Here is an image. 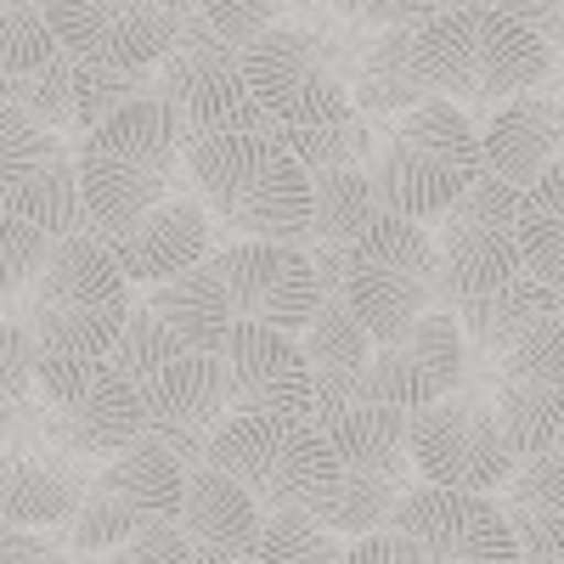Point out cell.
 I'll use <instances>...</instances> for the list:
<instances>
[{"label": "cell", "instance_id": "7dc6e473", "mask_svg": "<svg viewBox=\"0 0 564 564\" xmlns=\"http://www.w3.org/2000/svg\"><path fill=\"white\" fill-rule=\"evenodd\" d=\"M525 564H531V558H525Z\"/></svg>", "mask_w": 564, "mask_h": 564}, {"label": "cell", "instance_id": "d6986e66", "mask_svg": "<svg viewBox=\"0 0 564 564\" xmlns=\"http://www.w3.org/2000/svg\"><path fill=\"white\" fill-rule=\"evenodd\" d=\"M390 531L417 542L430 564H525L497 497H475V491H446L417 480L401 497Z\"/></svg>", "mask_w": 564, "mask_h": 564}, {"label": "cell", "instance_id": "ee69618b", "mask_svg": "<svg viewBox=\"0 0 564 564\" xmlns=\"http://www.w3.org/2000/svg\"><path fill=\"white\" fill-rule=\"evenodd\" d=\"M553 457H558V463H564V441H558V452H553Z\"/></svg>", "mask_w": 564, "mask_h": 564}, {"label": "cell", "instance_id": "2e32d148", "mask_svg": "<svg viewBox=\"0 0 564 564\" xmlns=\"http://www.w3.org/2000/svg\"><path fill=\"white\" fill-rule=\"evenodd\" d=\"M159 102L186 124V135H238V130H271L265 108L254 102L243 52H231L226 40H215L193 7L186 34L159 68Z\"/></svg>", "mask_w": 564, "mask_h": 564}, {"label": "cell", "instance_id": "f35d334b", "mask_svg": "<svg viewBox=\"0 0 564 564\" xmlns=\"http://www.w3.org/2000/svg\"><path fill=\"white\" fill-rule=\"evenodd\" d=\"M198 18H204V29H209L215 40L231 45V52H249L254 40H265V34L282 23L276 7H243V0H204Z\"/></svg>", "mask_w": 564, "mask_h": 564}, {"label": "cell", "instance_id": "7c38bea8", "mask_svg": "<svg viewBox=\"0 0 564 564\" xmlns=\"http://www.w3.org/2000/svg\"><path fill=\"white\" fill-rule=\"evenodd\" d=\"M40 7L68 57L113 74H159L193 18L186 0H40Z\"/></svg>", "mask_w": 564, "mask_h": 564}, {"label": "cell", "instance_id": "277c9868", "mask_svg": "<svg viewBox=\"0 0 564 564\" xmlns=\"http://www.w3.org/2000/svg\"><path fill=\"white\" fill-rule=\"evenodd\" d=\"M130 311V276L119 271L97 231H85V238L57 243L52 265L12 305V322H23L40 356L52 361H108Z\"/></svg>", "mask_w": 564, "mask_h": 564}, {"label": "cell", "instance_id": "484cf974", "mask_svg": "<svg viewBox=\"0 0 564 564\" xmlns=\"http://www.w3.org/2000/svg\"><path fill=\"white\" fill-rule=\"evenodd\" d=\"M260 502L226 480L215 463L186 468V502H181V536L193 542L198 564H243L260 547Z\"/></svg>", "mask_w": 564, "mask_h": 564}, {"label": "cell", "instance_id": "8992f818", "mask_svg": "<svg viewBox=\"0 0 564 564\" xmlns=\"http://www.w3.org/2000/svg\"><path fill=\"white\" fill-rule=\"evenodd\" d=\"M345 305L361 316L372 345H395L430 311H446V260L435 231L406 215H384L345 249Z\"/></svg>", "mask_w": 564, "mask_h": 564}, {"label": "cell", "instance_id": "7bdbcfd3", "mask_svg": "<svg viewBox=\"0 0 564 564\" xmlns=\"http://www.w3.org/2000/svg\"><path fill=\"white\" fill-rule=\"evenodd\" d=\"M553 85H558V97H564V57H558V68H553Z\"/></svg>", "mask_w": 564, "mask_h": 564}, {"label": "cell", "instance_id": "cb8c5ba5", "mask_svg": "<svg viewBox=\"0 0 564 564\" xmlns=\"http://www.w3.org/2000/svg\"><path fill=\"white\" fill-rule=\"evenodd\" d=\"M480 148H486V175L508 181L513 193L531 186L564 164V97L558 85L525 90V97L502 102L486 124H480Z\"/></svg>", "mask_w": 564, "mask_h": 564}, {"label": "cell", "instance_id": "ac0fdd59", "mask_svg": "<svg viewBox=\"0 0 564 564\" xmlns=\"http://www.w3.org/2000/svg\"><path fill=\"white\" fill-rule=\"evenodd\" d=\"M159 97V74H113V68H90L79 57H57L52 68L23 74V79H0V102L29 113L34 124L57 130V135H90L108 119H119L135 102Z\"/></svg>", "mask_w": 564, "mask_h": 564}, {"label": "cell", "instance_id": "4dcf8cb0", "mask_svg": "<svg viewBox=\"0 0 564 564\" xmlns=\"http://www.w3.org/2000/svg\"><path fill=\"white\" fill-rule=\"evenodd\" d=\"M452 316H457V327H463L468 350L486 356V361H497L502 350L520 345L536 322L558 316V294H547L542 282L525 271V276L502 282L497 294H480V300H463V305H452Z\"/></svg>", "mask_w": 564, "mask_h": 564}, {"label": "cell", "instance_id": "ba28073f", "mask_svg": "<svg viewBox=\"0 0 564 564\" xmlns=\"http://www.w3.org/2000/svg\"><path fill=\"white\" fill-rule=\"evenodd\" d=\"M486 175V148H480V124L468 119L457 102H423L417 113L395 119L384 153H379V198L390 215L406 220H441L468 186Z\"/></svg>", "mask_w": 564, "mask_h": 564}, {"label": "cell", "instance_id": "5bb4252c", "mask_svg": "<svg viewBox=\"0 0 564 564\" xmlns=\"http://www.w3.org/2000/svg\"><path fill=\"white\" fill-rule=\"evenodd\" d=\"M520 204H525V193H513L497 175H480L441 220H430L441 260H446V311L463 305V300L497 294L502 282L525 276Z\"/></svg>", "mask_w": 564, "mask_h": 564}, {"label": "cell", "instance_id": "5b68a950", "mask_svg": "<svg viewBox=\"0 0 564 564\" xmlns=\"http://www.w3.org/2000/svg\"><path fill=\"white\" fill-rule=\"evenodd\" d=\"M327 441L339 452V486L322 508H311L334 536H379L390 531L401 497L412 480V412L379 406V401H350L322 417Z\"/></svg>", "mask_w": 564, "mask_h": 564}, {"label": "cell", "instance_id": "8fae6325", "mask_svg": "<svg viewBox=\"0 0 564 564\" xmlns=\"http://www.w3.org/2000/svg\"><path fill=\"white\" fill-rule=\"evenodd\" d=\"M0 220H23L57 243L97 231L79 181V148L7 102H0Z\"/></svg>", "mask_w": 564, "mask_h": 564}, {"label": "cell", "instance_id": "3957f363", "mask_svg": "<svg viewBox=\"0 0 564 564\" xmlns=\"http://www.w3.org/2000/svg\"><path fill=\"white\" fill-rule=\"evenodd\" d=\"M186 148H193V135L159 97L124 108L119 119H108L102 130H90L79 141V181H85L97 238H113L148 209L186 193L181 186Z\"/></svg>", "mask_w": 564, "mask_h": 564}, {"label": "cell", "instance_id": "6da1fadb", "mask_svg": "<svg viewBox=\"0 0 564 564\" xmlns=\"http://www.w3.org/2000/svg\"><path fill=\"white\" fill-rule=\"evenodd\" d=\"M186 186L238 243H311V170L276 130L198 135L186 148Z\"/></svg>", "mask_w": 564, "mask_h": 564}, {"label": "cell", "instance_id": "7402d4cb", "mask_svg": "<svg viewBox=\"0 0 564 564\" xmlns=\"http://www.w3.org/2000/svg\"><path fill=\"white\" fill-rule=\"evenodd\" d=\"M215 356L226 361L238 412H265V417H311L316 412V372L294 334L238 322Z\"/></svg>", "mask_w": 564, "mask_h": 564}, {"label": "cell", "instance_id": "603a6c76", "mask_svg": "<svg viewBox=\"0 0 564 564\" xmlns=\"http://www.w3.org/2000/svg\"><path fill=\"white\" fill-rule=\"evenodd\" d=\"M102 243L119 260V271L130 276V289H159V282H175L186 271H198L215 254V220L193 198V186H186V193L148 209L141 220H130L124 231H113V238H102Z\"/></svg>", "mask_w": 564, "mask_h": 564}, {"label": "cell", "instance_id": "4316f807", "mask_svg": "<svg viewBox=\"0 0 564 564\" xmlns=\"http://www.w3.org/2000/svg\"><path fill=\"white\" fill-rule=\"evenodd\" d=\"M372 334L361 327V316L339 300H322L311 334H305V356H311V372H316V423L327 412H339L350 401H361V384H367V367H372Z\"/></svg>", "mask_w": 564, "mask_h": 564}, {"label": "cell", "instance_id": "30bf717a", "mask_svg": "<svg viewBox=\"0 0 564 564\" xmlns=\"http://www.w3.org/2000/svg\"><path fill=\"white\" fill-rule=\"evenodd\" d=\"M40 401L45 435L57 452L79 463H113L148 441V401L141 384L124 379L113 361H52L40 356Z\"/></svg>", "mask_w": 564, "mask_h": 564}, {"label": "cell", "instance_id": "f1b7e54d", "mask_svg": "<svg viewBox=\"0 0 564 564\" xmlns=\"http://www.w3.org/2000/svg\"><path fill=\"white\" fill-rule=\"evenodd\" d=\"M148 305L170 334L186 345V356H215L220 339L238 327V311H231V294H226V282H220V265L215 254L198 265V271H186L175 282H159V289H148Z\"/></svg>", "mask_w": 564, "mask_h": 564}, {"label": "cell", "instance_id": "4fadbf2b", "mask_svg": "<svg viewBox=\"0 0 564 564\" xmlns=\"http://www.w3.org/2000/svg\"><path fill=\"white\" fill-rule=\"evenodd\" d=\"M243 74L276 135L322 130V124H339L356 113L350 85L327 63L322 34L311 23H276L265 40H254L243 52Z\"/></svg>", "mask_w": 564, "mask_h": 564}, {"label": "cell", "instance_id": "8d00e7d4", "mask_svg": "<svg viewBox=\"0 0 564 564\" xmlns=\"http://www.w3.org/2000/svg\"><path fill=\"white\" fill-rule=\"evenodd\" d=\"M52 254H57V238H45V231H34L23 220H0V289H7L12 305L40 282Z\"/></svg>", "mask_w": 564, "mask_h": 564}, {"label": "cell", "instance_id": "e575fe53", "mask_svg": "<svg viewBox=\"0 0 564 564\" xmlns=\"http://www.w3.org/2000/svg\"><path fill=\"white\" fill-rule=\"evenodd\" d=\"M345 536H334L311 508H276L260 520V564H339L345 558Z\"/></svg>", "mask_w": 564, "mask_h": 564}, {"label": "cell", "instance_id": "1f68e13d", "mask_svg": "<svg viewBox=\"0 0 564 564\" xmlns=\"http://www.w3.org/2000/svg\"><path fill=\"white\" fill-rule=\"evenodd\" d=\"M390 209L379 198L372 170H327V175H311V243L316 249H350Z\"/></svg>", "mask_w": 564, "mask_h": 564}, {"label": "cell", "instance_id": "bcb514c9", "mask_svg": "<svg viewBox=\"0 0 564 564\" xmlns=\"http://www.w3.org/2000/svg\"><path fill=\"white\" fill-rule=\"evenodd\" d=\"M243 564H260V558H243Z\"/></svg>", "mask_w": 564, "mask_h": 564}, {"label": "cell", "instance_id": "b9f144b4", "mask_svg": "<svg viewBox=\"0 0 564 564\" xmlns=\"http://www.w3.org/2000/svg\"><path fill=\"white\" fill-rule=\"evenodd\" d=\"M339 564H430V558H423V547H417V542H406L401 531H379V536L350 542Z\"/></svg>", "mask_w": 564, "mask_h": 564}, {"label": "cell", "instance_id": "60d3db41", "mask_svg": "<svg viewBox=\"0 0 564 564\" xmlns=\"http://www.w3.org/2000/svg\"><path fill=\"white\" fill-rule=\"evenodd\" d=\"M0 564H79L68 542H45V531H0Z\"/></svg>", "mask_w": 564, "mask_h": 564}, {"label": "cell", "instance_id": "ab89813d", "mask_svg": "<svg viewBox=\"0 0 564 564\" xmlns=\"http://www.w3.org/2000/svg\"><path fill=\"white\" fill-rule=\"evenodd\" d=\"M85 564H198V553L181 536V525H159V531L135 536V542H124L102 558H85Z\"/></svg>", "mask_w": 564, "mask_h": 564}, {"label": "cell", "instance_id": "74e56055", "mask_svg": "<svg viewBox=\"0 0 564 564\" xmlns=\"http://www.w3.org/2000/svg\"><path fill=\"white\" fill-rule=\"evenodd\" d=\"M0 412L18 417L29 401H40V345L29 339L23 322L0 327Z\"/></svg>", "mask_w": 564, "mask_h": 564}, {"label": "cell", "instance_id": "836d02e7", "mask_svg": "<svg viewBox=\"0 0 564 564\" xmlns=\"http://www.w3.org/2000/svg\"><path fill=\"white\" fill-rule=\"evenodd\" d=\"M395 124H379L367 113H350L339 124H322V130H294L282 135L289 141V153L311 170V175H327V170H379V153L390 141Z\"/></svg>", "mask_w": 564, "mask_h": 564}, {"label": "cell", "instance_id": "9a60e30c", "mask_svg": "<svg viewBox=\"0 0 564 564\" xmlns=\"http://www.w3.org/2000/svg\"><path fill=\"white\" fill-rule=\"evenodd\" d=\"M412 463L423 486L475 491V497L502 491L513 480V468H520L491 395H475V390H457L435 406L412 412Z\"/></svg>", "mask_w": 564, "mask_h": 564}, {"label": "cell", "instance_id": "f6af8a7d", "mask_svg": "<svg viewBox=\"0 0 564 564\" xmlns=\"http://www.w3.org/2000/svg\"><path fill=\"white\" fill-rule=\"evenodd\" d=\"M558 316H564V300H558Z\"/></svg>", "mask_w": 564, "mask_h": 564}, {"label": "cell", "instance_id": "d590c367", "mask_svg": "<svg viewBox=\"0 0 564 564\" xmlns=\"http://www.w3.org/2000/svg\"><path fill=\"white\" fill-rule=\"evenodd\" d=\"M57 57H68V52H63L57 29L45 23V7H34V0H7V7H0V79L40 74Z\"/></svg>", "mask_w": 564, "mask_h": 564}, {"label": "cell", "instance_id": "44dd1931", "mask_svg": "<svg viewBox=\"0 0 564 564\" xmlns=\"http://www.w3.org/2000/svg\"><path fill=\"white\" fill-rule=\"evenodd\" d=\"M463 372H468V339H463L457 316L452 311H430V316L412 327V334H401L395 345L372 350L361 401L423 412V406L457 395Z\"/></svg>", "mask_w": 564, "mask_h": 564}, {"label": "cell", "instance_id": "ffe728a7", "mask_svg": "<svg viewBox=\"0 0 564 564\" xmlns=\"http://www.w3.org/2000/svg\"><path fill=\"white\" fill-rule=\"evenodd\" d=\"M220 282L231 294L238 322H260L276 334H311L322 311V276L305 249L289 243H220L215 249Z\"/></svg>", "mask_w": 564, "mask_h": 564}, {"label": "cell", "instance_id": "7a4b0ae2", "mask_svg": "<svg viewBox=\"0 0 564 564\" xmlns=\"http://www.w3.org/2000/svg\"><path fill=\"white\" fill-rule=\"evenodd\" d=\"M417 68L430 97L457 108H502L525 90L553 85V45L531 34L508 7H446L417 34Z\"/></svg>", "mask_w": 564, "mask_h": 564}, {"label": "cell", "instance_id": "83f0119b", "mask_svg": "<svg viewBox=\"0 0 564 564\" xmlns=\"http://www.w3.org/2000/svg\"><path fill=\"white\" fill-rule=\"evenodd\" d=\"M497 508L531 564H564V463L531 457L497 491Z\"/></svg>", "mask_w": 564, "mask_h": 564}, {"label": "cell", "instance_id": "52a82bcc", "mask_svg": "<svg viewBox=\"0 0 564 564\" xmlns=\"http://www.w3.org/2000/svg\"><path fill=\"white\" fill-rule=\"evenodd\" d=\"M209 463L226 480H238L260 513L276 508H322L339 486V452L327 441L316 417H265V412H238L226 417Z\"/></svg>", "mask_w": 564, "mask_h": 564}, {"label": "cell", "instance_id": "9c48e42d", "mask_svg": "<svg viewBox=\"0 0 564 564\" xmlns=\"http://www.w3.org/2000/svg\"><path fill=\"white\" fill-rule=\"evenodd\" d=\"M181 502H186V463L148 435L124 457L97 468L79 520L63 531V542L79 564L102 558V553H113L135 536L159 531V525H181Z\"/></svg>", "mask_w": 564, "mask_h": 564}, {"label": "cell", "instance_id": "d6a6232c", "mask_svg": "<svg viewBox=\"0 0 564 564\" xmlns=\"http://www.w3.org/2000/svg\"><path fill=\"white\" fill-rule=\"evenodd\" d=\"M520 254L542 289L564 300V164L547 170L520 204Z\"/></svg>", "mask_w": 564, "mask_h": 564}, {"label": "cell", "instance_id": "f546056e", "mask_svg": "<svg viewBox=\"0 0 564 564\" xmlns=\"http://www.w3.org/2000/svg\"><path fill=\"white\" fill-rule=\"evenodd\" d=\"M417 29H390V34H372L367 40V57H361V74L350 85L356 97V113L379 119V124H395L406 113H417L430 97L423 85V68H417Z\"/></svg>", "mask_w": 564, "mask_h": 564}, {"label": "cell", "instance_id": "e0dca14e", "mask_svg": "<svg viewBox=\"0 0 564 564\" xmlns=\"http://www.w3.org/2000/svg\"><path fill=\"white\" fill-rule=\"evenodd\" d=\"M491 406L520 463L558 452L564 441V316L536 322L520 345L491 361Z\"/></svg>", "mask_w": 564, "mask_h": 564}, {"label": "cell", "instance_id": "d4e9b609", "mask_svg": "<svg viewBox=\"0 0 564 564\" xmlns=\"http://www.w3.org/2000/svg\"><path fill=\"white\" fill-rule=\"evenodd\" d=\"M90 463L45 446V452H0V520L12 531H45V525H74L85 491H90Z\"/></svg>", "mask_w": 564, "mask_h": 564}]
</instances>
